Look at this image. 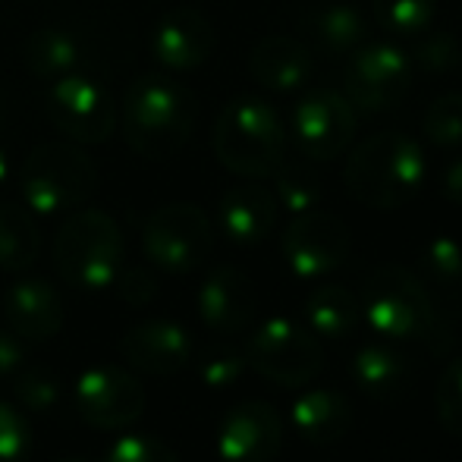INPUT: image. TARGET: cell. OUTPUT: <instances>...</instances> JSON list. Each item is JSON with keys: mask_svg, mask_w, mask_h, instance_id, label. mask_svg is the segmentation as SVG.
Listing matches in <instances>:
<instances>
[{"mask_svg": "<svg viewBox=\"0 0 462 462\" xmlns=\"http://www.w3.org/2000/svg\"><path fill=\"white\" fill-rule=\"evenodd\" d=\"M362 318L381 340L390 343L425 340L434 353H444L453 343L444 315L425 290V280L402 264H381L371 271L362 296Z\"/></svg>", "mask_w": 462, "mask_h": 462, "instance_id": "cell-1", "label": "cell"}, {"mask_svg": "<svg viewBox=\"0 0 462 462\" xmlns=\"http://www.w3.org/2000/svg\"><path fill=\"white\" fill-rule=\"evenodd\" d=\"M199 101L171 76H139L123 97V135L142 158H173L192 139Z\"/></svg>", "mask_w": 462, "mask_h": 462, "instance_id": "cell-2", "label": "cell"}, {"mask_svg": "<svg viewBox=\"0 0 462 462\" xmlns=\"http://www.w3.org/2000/svg\"><path fill=\"white\" fill-rule=\"evenodd\" d=\"M346 189L359 205L393 211L412 201L425 180V152L406 133H374L349 154Z\"/></svg>", "mask_w": 462, "mask_h": 462, "instance_id": "cell-3", "label": "cell"}, {"mask_svg": "<svg viewBox=\"0 0 462 462\" xmlns=\"http://www.w3.org/2000/svg\"><path fill=\"white\" fill-rule=\"evenodd\" d=\"M214 154L230 173L245 180L271 177L286 158V129L268 101L233 97L214 123Z\"/></svg>", "mask_w": 462, "mask_h": 462, "instance_id": "cell-4", "label": "cell"}, {"mask_svg": "<svg viewBox=\"0 0 462 462\" xmlns=\"http://www.w3.org/2000/svg\"><path fill=\"white\" fill-rule=\"evenodd\" d=\"M57 274L82 292L114 283L123 268V233L107 211L76 208L54 239Z\"/></svg>", "mask_w": 462, "mask_h": 462, "instance_id": "cell-5", "label": "cell"}, {"mask_svg": "<svg viewBox=\"0 0 462 462\" xmlns=\"http://www.w3.org/2000/svg\"><path fill=\"white\" fill-rule=\"evenodd\" d=\"M97 186L95 161L76 142H44L23 161L19 189L32 214L76 211Z\"/></svg>", "mask_w": 462, "mask_h": 462, "instance_id": "cell-6", "label": "cell"}, {"mask_svg": "<svg viewBox=\"0 0 462 462\" xmlns=\"http://www.w3.org/2000/svg\"><path fill=\"white\" fill-rule=\"evenodd\" d=\"M211 245V217L192 201H173V205L158 208L142 230V249L148 262L164 274H189L201 268Z\"/></svg>", "mask_w": 462, "mask_h": 462, "instance_id": "cell-7", "label": "cell"}, {"mask_svg": "<svg viewBox=\"0 0 462 462\" xmlns=\"http://www.w3.org/2000/svg\"><path fill=\"white\" fill-rule=\"evenodd\" d=\"M412 60L393 44H362L349 54L343 73V95L356 114H383L402 104L412 88Z\"/></svg>", "mask_w": 462, "mask_h": 462, "instance_id": "cell-8", "label": "cell"}, {"mask_svg": "<svg viewBox=\"0 0 462 462\" xmlns=\"http://www.w3.org/2000/svg\"><path fill=\"white\" fill-rule=\"evenodd\" d=\"M245 362L280 387H305L321 374L324 353L311 330L299 328L290 318H271L249 340Z\"/></svg>", "mask_w": 462, "mask_h": 462, "instance_id": "cell-9", "label": "cell"}, {"mask_svg": "<svg viewBox=\"0 0 462 462\" xmlns=\"http://www.w3.org/2000/svg\"><path fill=\"white\" fill-rule=\"evenodd\" d=\"M48 114L63 139L76 145H101L116 129L114 97L104 86L79 73L51 82Z\"/></svg>", "mask_w": 462, "mask_h": 462, "instance_id": "cell-10", "label": "cell"}, {"mask_svg": "<svg viewBox=\"0 0 462 462\" xmlns=\"http://www.w3.org/2000/svg\"><path fill=\"white\" fill-rule=\"evenodd\" d=\"M359 114L349 97L334 88L309 92L292 110V139L311 161H334L353 145Z\"/></svg>", "mask_w": 462, "mask_h": 462, "instance_id": "cell-11", "label": "cell"}, {"mask_svg": "<svg viewBox=\"0 0 462 462\" xmlns=\"http://www.w3.org/2000/svg\"><path fill=\"white\" fill-rule=\"evenodd\" d=\"M76 409L92 428L123 431L145 412V387L120 365H95L76 381Z\"/></svg>", "mask_w": 462, "mask_h": 462, "instance_id": "cell-12", "label": "cell"}, {"mask_svg": "<svg viewBox=\"0 0 462 462\" xmlns=\"http://www.w3.org/2000/svg\"><path fill=\"white\" fill-rule=\"evenodd\" d=\"M349 245H353L349 226L334 214L315 211V208L296 214L283 230V239H280V249H283L290 271L305 280L324 277L340 268L349 255Z\"/></svg>", "mask_w": 462, "mask_h": 462, "instance_id": "cell-13", "label": "cell"}, {"mask_svg": "<svg viewBox=\"0 0 462 462\" xmlns=\"http://www.w3.org/2000/svg\"><path fill=\"white\" fill-rule=\"evenodd\" d=\"M280 447H283V421L271 402H239L217 428V453L224 462H271Z\"/></svg>", "mask_w": 462, "mask_h": 462, "instance_id": "cell-14", "label": "cell"}, {"mask_svg": "<svg viewBox=\"0 0 462 462\" xmlns=\"http://www.w3.org/2000/svg\"><path fill=\"white\" fill-rule=\"evenodd\" d=\"M214 35L211 19L195 6H173L158 19L152 32V54L164 69L173 73H189L208 63L214 54Z\"/></svg>", "mask_w": 462, "mask_h": 462, "instance_id": "cell-15", "label": "cell"}, {"mask_svg": "<svg viewBox=\"0 0 462 462\" xmlns=\"http://www.w3.org/2000/svg\"><path fill=\"white\" fill-rule=\"evenodd\" d=\"M258 311V290L239 268H214L199 290V315L217 334H239Z\"/></svg>", "mask_w": 462, "mask_h": 462, "instance_id": "cell-16", "label": "cell"}, {"mask_svg": "<svg viewBox=\"0 0 462 462\" xmlns=\"http://www.w3.org/2000/svg\"><path fill=\"white\" fill-rule=\"evenodd\" d=\"M120 353L135 371L161 377L177 374L192 359V337L183 324L158 318V321H145L129 330L120 343Z\"/></svg>", "mask_w": 462, "mask_h": 462, "instance_id": "cell-17", "label": "cell"}, {"mask_svg": "<svg viewBox=\"0 0 462 462\" xmlns=\"http://www.w3.org/2000/svg\"><path fill=\"white\" fill-rule=\"evenodd\" d=\"M6 328L25 343H44L63 328V299L48 280H19L4 296Z\"/></svg>", "mask_w": 462, "mask_h": 462, "instance_id": "cell-18", "label": "cell"}, {"mask_svg": "<svg viewBox=\"0 0 462 462\" xmlns=\"http://www.w3.org/2000/svg\"><path fill=\"white\" fill-rule=\"evenodd\" d=\"M277 199L262 183H239L224 192L217 205L220 230L236 245H258L271 236L277 224Z\"/></svg>", "mask_w": 462, "mask_h": 462, "instance_id": "cell-19", "label": "cell"}, {"mask_svg": "<svg viewBox=\"0 0 462 462\" xmlns=\"http://www.w3.org/2000/svg\"><path fill=\"white\" fill-rule=\"evenodd\" d=\"M249 69L258 86L271 88V92H292L311 79L315 54L309 44L292 35H268L252 48Z\"/></svg>", "mask_w": 462, "mask_h": 462, "instance_id": "cell-20", "label": "cell"}, {"mask_svg": "<svg viewBox=\"0 0 462 462\" xmlns=\"http://www.w3.org/2000/svg\"><path fill=\"white\" fill-rule=\"evenodd\" d=\"M296 434L311 447H330L353 425V406L337 390H305L290 409Z\"/></svg>", "mask_w": 462, "mask_h": 462, "instance_id": "cell-21", "label": "cell"}, {"mask_svg": "<svg viewBox=\"0 0 462 462\" xmlns=\"http://www.w3.org/2000/svg\"><path fill=\"white\" fill-rule=\"evenodd\" d=\"M305 35L311 42V51H321L324 57L353 54L356 48L368 42V19L353 4H324L305 16Z\"/></svg>", "mask_w": 462, "mask_h": 462, "instance_id": "cell-22", "label": "cell"}, {"mask_svg": "<svg viewBox=\"0 0 462 462\" xmlns=\"http://www.w3.org/2000/svg\"><path fill=\"white\" fill-rule=\"evenodd\" d=\"M353 377L368 396L387 400V396H396L402 390V383L409 377V362L396 349V343L377 337L374 343H368V346H362L356 353Z\"/></svg>", "mask_w": 462, "mask_h": 462, "instance_id": "cell-23", "label": "cell"}, {"mask_svg": "<svg viewBox=\"0 0 462 462\" xmlns=\"http://www.w3.org/2000/svg\"><path fill=\"white\" fill-rule=\"evenodd\" d=\"M82 63V44L73 32L67 29H38L25 42V67L32 76L44 82H57L63 76L76 73Z\"/></svg>", "mask_w": 462, "mask_h": 462, "instance_id": "cell-24", "label": "cell"}, {"mask_svg": "<svg viewBox=\"0 0 462 462\" xmlns=\"http://www.w3.org/2000/svg\"><path fill=\"white\" fill-rule=\"evenodd\" d=\"M42 252V230L35 224V214L16 201L0 205V271H29Z\"/></svg>", "mask_w": 462, "mask_h": 462, "instance_id": "cell-25", "label": "cell"}, {"mask_svg": "<svg viewBox=\"0 0 462 462\" xmlns=\"http://www.w3.org/2000/svg\"><path fill=\"white\" fill-rule=\"evenodd\" d=\"M305 318H309L311 334L334 343L356 330L362 318V302L346 286H321L305 299Z\"/></svg>", "mask_w": 462, "mask_h": 462, "instance_id": "cell-26", "label": "cell"}, {"mask_svg": "<svg viewBox=\"0 0 462 462\" xmlns=\"http://www.w3.org/2000/svg\"><path fill=\"white\" fill-rule=\"evenodd\" d=\"M412 48L406 51L409 60H412V69L428 76H440V73H453L457 67H462V44L453 32L444 29H431L428 25L425 32L412 35Z\"/></svg>", "mask_w": 462, "mask_h": 462, "instance_id": "cell-27", "label": "cell"}, {"mask_svg": "<svg viewBox=\"0 0 462 462\" xmlns=\"http://www.w3.org/2000/svg\"><path fill=\"white\" fill-rule=\"evenodd\" d=\"M371 10L383 32L412 38L434 23L438 0H371Z\"/></svg>", "mask_w": 462, "mask_h": 462, "instance_id": "cell-28", "label": "cell"}, {"mask_svg": "<svg viewBox=\"0 0 462 462\" xmlns=\"http://www.w3.org/2000/svg\"><path fill=\"white\" fill-rule=\"evenodd\" d=\"M321 180L305 164H280L274 171V199L290 214H305L321 201Z\"/></svg>", "mask_w": 462, "mask_h": 462, "instance_id": "cell-29", "label": "cell"}, {"mask_svg": "<svg viewBox=\"0 0 462 462\" xmlns=\"http://www.w3.org/2000/svg\"><path fill=\"white\" fill-rule=\"evenodd\" d=\"M421 133L434 148H462V92L434 97L421 116Z\"/></svg>", "mask_w": 462, "mask_h": 462, "instance_id": "cell-30", "label": "cell"}, {"mask_svg": "<svg viewBox=\"0 0 462 462\" xmlns=\"http://www.w3.org/2000/svg\"><path fill=\"white\" fill-rule=\"evenodd\" d=\"M419 271L428 283L453 290L462 283V245L453 236H434L419 255Z\"/></svg>", "mask_w": 462, "mask_h": 462, "instance_id": "cell-31", "label": "cell"}, {"mask_svg": "<svg viewBox=\"0 0 462 462\" xmlns=\"http://www.w3.org/2000/svg\"><path fill=\"white\" fill-rule=\"evenodd\" d=\"M16 381H13V390H16V400L23 402L29 412H51V409L60 402V377L54 371L42 368V365H23L16 371Z\"/></svg>", "mask_w": 462, "mask_h": 462, "instance_id": "cell-32", "label": "cell"}, {"mask_svg": "<svg viewBox=\"0 0 462 462\" xmlns=\"http://www.w3.org/2000/svg\"><path fill=\"white\" fill-rule=\"evenodd\" d=\"M434 406H438L440 425L450 434L462 438V356L453 359L450 365L444 368V374H440Z\"/></svg>", "mask_w": 462, "mask_h": 462, "instance_id": "cell-33", "label": "cell"}, {"mask_svg": "<svg viewBox=\"0 0 462 462\" xmlns=\"http://www.w3.org/2000/svg\"><path fill=\"white\" fill-rule=\"evenodd\" d=\"M101 462H180V457L148 434H123L107 447Z\"/></svg>", "mask_w": 462, "mask_h": 462, "instance_id": "cell-34", "label": "cell"}, {"mask_svg": "<svg viewBox=\"0 0 462 462\" xmlns=\"http://www.w3.org/2000/svg\"><path fill=\"white\" fill-rule=\"evenodd\" d=\"M245 368H249V362H245L243 353H236V349H217V353H211L201 362L199 377L208 390H217L220 393V390L236 387L239 377L245 374Z\"/></svg>", "mask_w": 462, "mask_h": 462, "instance_id": "cell-35", "label": "cell"}, {"mask_svg": "<svg viewBox=\"0 0 462 462\" xmlns=\"http://www.w3.org/2000/svg\"><path fill=\"white\" fill-rule=\"evenodd\" d=\"M29 444H32L29 421L10 402H0V462H23L29 457Z\"/></svg>", "mask_w": 462, "mask_h": 462, "instance_id": "cell-36", "label": "cell"}, {"mask_svg": "<svg viewBox=\"0 0 462 462\" xmlns=\"http://www.w3.org/2000/svg\"><path fill=\"white\" fill-rule=\"evenodd\" d=\"M114 283H116V290H120L123 302L135 305V309L148 305L154 299V292H158V277L148 268H120Z\"/></svg>", "mask_w": 462, "mask_h": 462, "instance_id": "cell-37", "label": "cell"}, {"mask_svg": "<svg viewBox=\"0 0 462 462\" xmlns=\"http://www.w3.org/2000/svg\"><path fill=\"white\" fill-rule=\"evenodd\" d=\"M25 365V340H19L13 330H0V377L16 374Z\"/></svg>", "mask_w": 462, "mask_h": 462, "instance_id": "cell-38", "label": "cell"}, {"mask_svg": "<svg viewBox=\"0 0 462 462\" xmlns=\"http://www.w3.org/2000/svg\"><path fill=\"white\" fill-rule=\"evenodd\" d=\"M440 192L447 195V201L462 208V158L450 161V167L444 171V180H440Z\"/></svg>", "mask_w": 462, "mask_h": 462, "instance_id": "cell-39", "label": "cell"}, {"mask_svg": "<svg viewBox=\"0 0 462 462\" xmlns=\"http://www.w3.org/2000/svg\"><path fill=\"white\" fill-rule=\"evenodd\" d=\"M6 177H10V161H6V152L0 148V186L6 183Z\"/></svg>", "mask_w": 462, "mask_h": 462, "instance_id": "cell-40", "label": "cell"}, {"mask_svg": "<svg viewBox=\"0 0 462 462\" xmlns=\"http://www.w3.org/2000/svg\"><path fill=\"white\" fill-rule=\"evenodd\" d=\"M60 462H86V459H60Z\"/></svg>", "mask_w": 462, "mask_h": 462, "instance_id": "cell-41", "label": "cell"}]
</instances>
